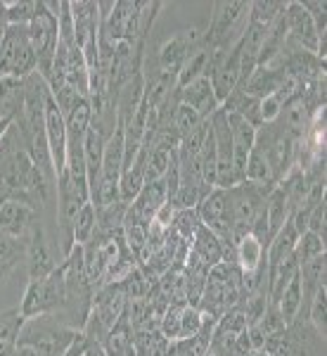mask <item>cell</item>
I'll list each match as a JSON object with an SVG mask.
<instances>
[{
    "mask_svg": "<svg viewBox=\"0 0 327 356\" xmlns=\"http://www.w3.org/2000/svg\"><path fill=\"white\" fill-rule=\"evenodd\" d=\"M202 312L197 307H183L181 309V335L178 340H185V337H194L202 328Z\"/></svg>",
    "mask_w": 327,
    "mask_h": 356,
    "instance_id": "f1b7e54d",
    "label": "cell"
},
{
    "mask_svg": "<svg viewBox=\"0 0 327 356\" xmlns=\"http://www.w3.org/2000/svg\"><path fill=\"white\" fill-rule=\"evenodd\" d=\"M26 261H28V280L45 278V275H50L65 261L60 250H55V245L50 243L41 219L33 223L31 233L26 238Z\"/></svg>",
    "mask_w": 327,
    "mask_h": 356,
    "instance_id": "52a82bcc",
    "label": "cell"
},
{
    "mask_svg": "<svg viewBox=\"0 0 327 356\" xmlns=\"http://www.w3.org/2000/svg\"><path fill=\"white\" fill-rule=\"evenodd\" d=\"M41 3L38 0H19V3H8V22L10 24L28 26L33 22V17L38 15Z\"/></svg>",
    "mask_w": 327,
    "mask_h": 356,
    "instance_id": "484cf974",
    "label": "cell"
},
{
    "mask_svg": "<svg viewBox=\"0 0 327 356\" xmlns=\"http://www.w3.org/2000/svg\"><path fill=\"white\" fill-rule=\"evenodd\" d=\"M8 26H10V22H8V3H0V36H3Z\"/></svg>",
    "mask_w": 327,
    "mask_h": 356,
    "instance_id": "e575fe53",
    "label": "cell"
},
{
    "mask_svg": "<svg viewBox=\"0 0 327 356\" xmlns=\"http://www.w3.org/2000/svg\"><path fill=\"white\" fill-rule=\"evenodd\" d=\"M285 102L280 100L278 95H268L261 100V124H275L280 119V112H283Z\"/></svg>",
    "mask_w": 327,
    "mask_h": 356,
    "instance_id": "d6a6232c",
    "label": "cell"
},
{
    "mask_svg": "<svg viewBox=\"0 0 327 356\" xmlns=\"http://www.w3.org/2000/svg\"><path fill=\"white\" fill-rule=\"evenodd\" d=\"M192 250L197 252V254L202 257V259L209 264V266H216V264H221V259H223V243H221V238H218L214 231H209L206 226H199V231L194 233Z\"/></svg>",
    "mask_w": 327,
    "mask_h": 356,
    "instance_id": "2e32d148",
    "label": "cell"
},
{
    "mask_svg": "<svg viewBox=\"0 0 327 356\" xmlns=\"http://www.w3.org/2000/svg\"><path fill=\"white\" fill-rule=\"evenodd\" d=\"M199 226H202V219H199V214H197V207H192V209H176L169 228L181 240H190L192 243V238H194V233L199 231Z\"/></svg>",
    "mask_w": 327,
    "mask_h": 356,
    "instance_id": "44dd1931",
    "label": "cell"
},
{
    "mask_svg": "<svg viewBox=\"0 0 327 356\" xmlns=\"http://www.w3.org/2000/svg\"><path fill=\"white\" fill-rule=\"evenodd\" d=\"M67 300V283H65V266H57L53 273L41 280H28L26 292L22 297L19 312L24 318L33 316L57 314L62 312Z\"/></svg>",
    "mask_w": 327,
    "mask_h": 356,
    "instance_id": "3957f363",
    "label": "cell"
},
{
    "mask_svg": "<svg viewBox=\"0 0 327 356\" xmlns=\"http://www.w3.org/2000/svg\"><path fill=\"white\" fill-rule=\"evenodd\" d=\"M28 31V41H31L33 55H36L38 69L48 83L50 74H53V62L57 53V41H60V26H57V15L48 8V3H41L38 15L33 17V22L26 26Z\"/></svg>",
    "mask_w": 327,
    "mask_h": 356,
    "instance_id": "5b68a950",
    "label": "cell"
},
{
    "mask_svg": "<svg viewBox=\"0 0 327 356\" xmlns=\"http://www.w3.org/2000/svg\"><path fill=\"white\" fill-rule=\"evenodd\" d=\"M181 309L183 307H171L169 304V309L162 316V323H159V332L169 342H176L178 335H181Z\"/></svg>",
    "mask_w": 327,
    "mask_h": 356,
    "instance_id": "f546056e",
    "label": "cell"
},
{
    "mask_svg": "<svg viewBox=\"0 0 327 356\" xmlns=\"http://www.w3.org/2000/svg\"><path fill=\"white\" fill-rule=\"evenodd\" d=\"M197 48H202V33H199V29H194V26L181 29V31H174L171 36H166L164 41L157 45L152 67L142 65V69H152V72L178 79L181 67L185 65V60Z\"/></svg>",
    "mask_w": 327,
    "mask_h": 356,
    "instance_id": "8992f818",
    "label": "cell"
},
{
    "mask_svg": "<svg viewBox=\"0 0 327 356\" xmlns=\"http://www.w3.org/2000/svg\"><path fill=\"white\" fill-rule=\"evenodd\" d=\"M325 214H327V202L323 200V202L315 204L313 209L308 211V216H306V231L318 235V238H323V240H325V231H327Z\"/></svg>",
    "mask_w": 327,
    "mask_h": 356,
    "instance_id": "4dcf8cb0",
    "label": "cell"
},
{
    "mask_svg": "<svg viewBox=\"0 0 327 356\" xmlns=\"http://www.w3.org/2000/svg\"><path fill=\"white\" fill-rule=\"evenodd\" d=\"M15 356H38V354H33L31 349H26V347H17V354Z\"/></svg>",
    "mask_w": 327,
    "mask_h": 356,
    "instance_id": "8d00e7d4",
    "label": "cell"
},
{
    "mask_svg": "<svg viewBox=\"0 0 327 356\" xmlns=\"http://www.w3.org/2000/svg\"><path fill=\"white\" fill-rule=\"evenodd\" d=\"M38 69L31 41H28L26 26L10 24L3 33L0 45V76L26 79Z\"/></svg>",
    "mask_w": 327,
    "mask_h": 356,
    "instance_id": "277c9868",
    "label": "cell"
},
{
    "mask_svg": "<svg viewBox=\"0 0 327 356\" xmlns=\"http://www.w3.org/2000/svg\"><path fill=\"white\" fill-rule=\"evenodd\" d=\"M206 60H209V50L204 48H197L194 53L187 57L185 65L181 67V72H178V79H176V88H185L187 83L197 81V79H202L206 74Z\"/></svg>",
    "mask_w": 327,
    "mask_h": 356,
    "instance_id": "e0dca14e",
    "label": "cell"
},
{
    "mask_svg": "<svg viewBox=\"0 0 327 356\" xmlns=\"http://www.w3.org/2000/svg\"><path fill=\"white\" fill-rule=\"evenodd\" d=\"M197 214L202 219V226L214 231L223 243H230V214H228V193L223 188H211L199 200ZM233 245V243H230Z\"/></svg>",
    "mask_w": 327,
    "mask_h": 356,
    "instance_id": "30bf717a",
    "label": "cell"
},
{
    "mask_svg": "<svg viewBox=\"0 0 327 356\" xmlns=\"http://www.w3.org/2000/svg\"><path fill=\"white\" fill-rule=\"evenodd\" d=\"M178 90V100L183 102V105L192 107L194 112L199 114L202 119H209L211 114H214L218 107V100H216V93L214 88H211V81L206 76L197 79V81L187 83L185 88H176Z\"/></svg>",
    "mask_w": 327,
    "mask_h": 356,
    "instance_id": "7c38bea8",
    "label": "cell"
},
{
    "mask_svg": "<svg viewBox=\"0 0 327 356\" xmlns=\"http://www.w3.org/2000/svg\"><path fill=\"white\" fill-rule=\"evenodd\" d=\"M303 10L308 13V17L313 19L315 29H318L320 36H325V26H327V3L325 0H306V3H301Z\"/></svg>",
    "mask_w": 327,
    "mask_h": 356,
    "instance_id": "1f68e13d",
    "label": "cell"
},
{
    "mask_svg": "<svg viewBox=\"0 0 327 356\" xmlns=\"http://www.w3.org/2000/svg\"><path fill=\"white\" fill-rule=\"evenodd\" d=\"M0 45H3V36H0Z\"/></svg>",
    "mask_w": 327,
    "mask_h": 356,
    "instance_id": "ab89813d",
    "label": "cell"
},
{
    "mask_svg": "<svg viewBox=\"0 0 327 356\" xmlns=\"http://www.w3.org/2000/svg\"><path fill=\"white\" fill-rule=\"evenodd\" d=\"M246 328H249V321H246V316L240 307L228 309V312L216 321V330H223V332H235V335H237V332H242Z\"/></svg>",
    "mask_w": 327,
    "mask_h": 356,
    "instance_id": "4316f807",
    "label": "cell"
},
{
    "mask_svg": "<svg viewBox=\"0 0 327 356\" xmlns=\"http://www.w3.org/2000/svg\"><path fill=\"white\" fill-rule=\"evenodd\" d=\"M325 316H327V285H323V288L315 292L311 304H308V312H306V321L323 337H325V325H327L325 323Z\"/></svg>",
    "mask_w": 327,
    "mask_h": 356,
    "instance_id": "d4e9b609",
    "label": "cell"
},
{
    "mask_svg": "<svg viewBox=\"0 0 327 356\" xmlns=\"http://www.w3.org/2000/svg\"><path fill=\"white\" fill-rule=\"evenodd\" d=\"M24 321L26 318L22 316L19 307L0 314V344H17V337H19Z\"/></svg>",
    "mask_w": 327,
    "mask_h": 356,
    "instance_id": "603a6c76",
    "label": "cell"
},
{
    "mask_svg": "<svg viewBox=\"0 0 327 356\" xmlns=\"http://www.w3.org/2000/svg\"><path fill=\"white\" fill-rule=\"evenodd\" d=\"M78 335L81 330L69 325L65 318H57V314L33 316L22 325L17 347H26L38 356H65Z\"/></svg>",
    "mask_w": 327,
    "mask_h": 356,
    "instance_id": "6da1fadb",
    "label": "cell"
},
{
    "mask_svg": "<svg viewBox=\"0 0 327 356\" xmlns=\"http://www.w3.org/2000/svg\"><path fill=\"white\" fill-rule=\"evenodd\" d=\"M97 235V214L95 207L90 202H85L76 214V223H74V243L85 245L90 243Z\"/></svg>",
    "mask_w": 327,
    "mask_h": 356,
    "instance_id": "ffe728a7",
    "label": "cell"
},
{
    "mask_svg": "<svg viewBox=\"0 0 327 356\" xmlns=\"http://www.w3.org/2000/svg\"><path fill=\"white\" fill-rule=\"evenodd\" d=\"M204 356H216V354H214V352H211V349H209V352H206Z\"/></svg>",
    "mask_w": 327,
    "mask_h": 356,
    "instance_id": "f35d334b",
    "label": "cell"
},
{
    "mask_svg": "<svg viewBox=\"0 0 327 356\" xmlns=\"http://www.w3.org/2000/svg\"><path fill=\"white\" fill-rule=\"evenodd\" d=\"M246 356H271V354H268L266 349H259V352H249Z\"/></svg>",
    "mask_w": 327,
    "mask_h": 356,
    "instance_id": "74e56055",
    "label": "cell"
},
{
    "mask_svg": "<svg viewBox=\"0 0 327 356\" xmlns=\"http://www.w3.org/2000/svg\"><path fill=\"white\" fill-rule=\"evenodd\" d=\"M285 24H287V38H290L292 43H296L301 50L313 53L315 57H318L320 33H318L313 19L308 17V13L303 10V5L299 3V0H292V3H287Z\"/></svg>",
    "mask_w": 327,
    "mask_h": 356,
    "instance_id": "9c48e42d",
    "label": "cell"
},
{
    "mask_svg": "<svg viewBox=\"0 0 327 356\" xmlns=\"http://www.w3.org/2000/svg\"><path fill=\"white\" fill-rule=\"evenodd\" d=\"M202 122H206V119H202L197 112L192 110V107L183 105V102L178 100V105H176V110H174V129L178 131L181 140H183V138H185L187 134H192V131L197 129V126L202 124Z\"/></svg>",
    "mask_w": 327,
    "mask_h": 356,
    "instance_id": "cb8c5ba5",
    "label": "cell"
},
{
    "mask_svg": "<svg viewBox=\"0 0 327 356\" xmlns=\"http://www.w3.org/2000/svg\"><path fill=\"white\" fill-rule=\"evenodd\" d=\"M278 309L280 314H283L285 323H294L296 316L301 312V280H299V271L292 275L290 280H287V285L280 292V300H278Z\"/></svg>",
    "mask_w": 327,
    "mask_h": 356,
    "instance_id": "9a60e30c",
    "label": "cell"
},
{
    "mask_svg": "<svg viewBox=\"0 0 327 356\" xmlns=\"http://www.w3.org/2000/svg\"><path fill=\"white\" fill-rule=\"evenodd\" d=\"M36 221H38L36 204L26 202V200L10 197L3 200V204H0V231L12 235V238L26 240Z\"/></svg>",
    "mask_w": 327,
    "mask_h": 356,
    "instance_id": "8fae6325",
    "label": "cell"
},
{
    "mask_svg": "<svg viewBox=\"0 0 327 356\" xmlns=\"http://www.w3.org/2000/svg\"><path fill=\"white\" fill-rule=\"evenodd\" d=\"M126 211H128V204H124L121 200L114 202V204H109V207H102V209H95L97 231L100 233H119L124 228Z\"/></svg>",
    "mask_w": 327,
    "mask_h": 356,
    "instance_id": "d6986e66",
    "label": "cell"
},
{
    "mask_svg": "<svg viewBox=\"0 0 327 356\" xmlns=\"http://www.w3.org/2000/svg\"><path fill=\"white\" fill-rule=\"evenodd\" d=\"M283 79H285L283 69L256 67L254 72H251L249 76L244 79L242 83H237V88H235V90H240V93H244V95L256 97V100H263V97L278 93V88H280V83H283Z\"/></svg>",
    "mask_w": 327,
    "mask_h": 356,
    "instance_id": "4fadbf2b",
    "label": "cell"
},
{
    "mask_svg": "<svg viewBox=\"0 0 327 356\" xmlns=\"http://www.w3.org/2000/svg\"><path fill=\"white\" fill-rule=\"evenodd\" d=\"M12 124H15V117H0V140L8 136V131Z\"/></svg>",
    "mask_w": 327,
    "mask_h": 356,
    "instance_id": "d590c367",
    "label": "cell"
},
{
    "mask_svg": "<svg viewBox=\"0 0 327 356\" xmlns=\"http://www.w3.org/2000/svg\"><path fill=\"white\" fill-rule=\"evenodd\" d=\"M246 335H249V342H251V349L254 352H259V349H263V344H266V335H263V330L259 328V325H249L246 328Z\"/></svg>",
    "mask_w": 327,
    "mask_h": 356,
    "instance_id": "836d02e7",
    "label": "cell"
},
{
    "mask_svg": "<svg viewBox=\"0 0 327 356\" xmlns=\"http://www.w3.org/2000/svg\"><path fill=\"white\" fill-rule=\"evenodd\" d=\"M45 138H48L50 157H53L55 174L60 178L67 169V122L57 107L53 93L45 97Z\"/></svg>",
    "mask_w": 327,
    "mask_h": 356,
    "instance_id": "ba28073f",
    "label": "cell"
},
{
    "mask_svg": "<svg viewBox=\"0 0 327 356\" xmlns=\"http://www.w3.org/2000/svg\"><path fill=\"white\" fill-rule=\"evenodd\" d=\"M235 257H237V266L242 273H254L261 266H266V247L251 233H246L237 245H235Z\"/></svg>",
    "mask_w": 327,
    "mask_h": 356,
    "instance_id": "5bb4252c",
    "label": "cell"
},
{
    "mask_svg": "<svg viewBox=\"0 0 327 356\" xmlns=\"http://www.w3.org/2000/svg\"><path fill=\"white\" fill-rule=\"evenodd\" d=\"M256 325H259V328L263 330L266 340H268V337H273V335H278V332H283L287 328L283 314H280V309L275 307V304H268L266 312H263V316L259 318V323H256Z\"/></svg>",
    "mask_w": 327,
    "mask_h": 356,
    "instance_id": "83f0119b",
    "label": "cell"
},
{
    "mask_svg": "<svg viewBox=\"0 0 327 356\" xmlns=\"http://www.w3.org/2000/svg\"><path fill=\"white\" fill-rule=\"evenodd\" d=\"M323 254H325V240L323 238H318V235H313L308 231L299 235V243H296V247H294V259L299 261V266L315 259V257H323Z\"/></svg>",
    "mask_w": 327,
    "mask_h": 356,
    "instance_id": "7402d4cb",
    "label": "cell"
},
{
    "mask_svg": "<svg viewBox=\"0 0 327 356\" xmlns=\"http://www.w3.org/2000/svg\"><path fill=\"white\" fill-rule=\"evenodd\" d=\"M246 22H249V3H228V0H218L214 3V13H211L209 29L202 36L204 48H233L235 43L242 38Z\"/></svg>",
    "mask_w": 327,
    "mask_h": 356,
    "instance_id": "7a4b0ae2",
    "label": "cell"
},
{
    "mask_svg": "<svg viewBox=\"0 0 327 356\" xmlns=\"http://www.w3.org/2000/svg\"><path fill=\"white\" fill-rule=\"evenodd\" d=\"M287 3H275V0H259V3H249V22L271 29L275 22L283 17Z\"/></svg>",
    "mask_w": 327,
    "mask_h": 356,
    "instance_id": "ac0fdd59",
    "label": "cell"
}]
</instances>
